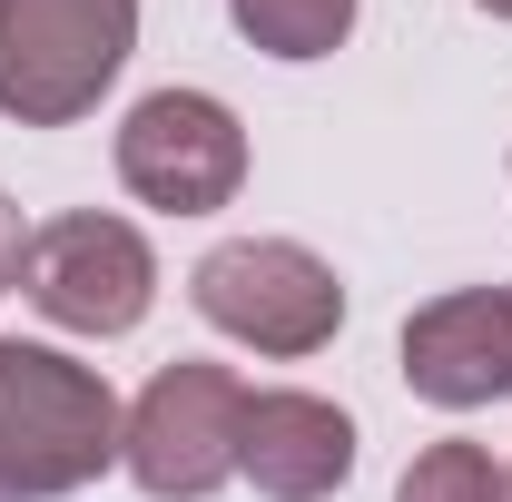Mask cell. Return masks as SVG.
I'll list each match as a JSON object with an SVG mask.
<instances>
[{
	"mask_svg": "<svg viewBox=\"0 0 512 502\" xmlns=\"http://www.w3.org/2000/svg\"><path fill=\"white\" fill-rule=\"evenodd\" d=\"M128 453V414L109 375L69 365L50 345H20L0 335V493L10 502H50L99 483Z\"/></svg>",
	"mask_w": 512,
	"mask_h": 502,
	"instance_id": "cell-1",
	"label": "cell"
},
{
	"mask_svg": "<svg viewBox=\"0 0 512 502\" xmlns=\"http://www.w3.org/2000/svg\"><path fill=\"white\" fill-rule=\"evenodd\" d=\"M138 0H0V109L20 128H69L128 69Z\"/></svg>",
	"mask_w": 512,
	"mask_h": 502,
	"instance_id": "cell-2",
	"label": "cell"
},
{
	"mask_svg": "<svg viewBox=\"0 0 512 502\" xmlns=\"http://www.w3.org/2000/svg\"><path fill=\"white\" fill-rule=\"evenodd\" d=\"M197 315L227 325L256 355H316L325 335L345 325V286L296 237H227V247L197 266Z\"/></svg>",
	"mask_w": 512,
	"mask_h": 502,
	"instance_id": "cell-3",
	"label": "cell"
},
{
	"mask_svg": "<svg viewBox=\"0 0 512 502\" xmlns=\"http://www.w3.org/2000/svg\"><path fill=\"white\" fill-rule=\"evenodd\" d=\"M237 434H247V384L227 375V365H158L148 394L128 404V473L148 483L158 502H197L217 493L227 473H237Z\"/></svg>",
	"mask_w": 512,
	"mask_h": 502,
	"instance_id": "cell-4",
	"label": "cell"
},
{
	"mask_svg": "<svg viewBox=\"0 0 512 502\" xmlns=\"http://www.w3.org/2000/svg\"><path fill=\"white\" fill-rule=\"evenodd\" d=\"M20 286H30V306L69 325V335H128L148 296H158V256L148 237L128 227V217H50L40 237H30V266H20Z\"/></svg>",
	"mask_w": 512,
	"mask_h": 502,
	"instance_id": "cell-5",
	"label": "cell"
},
{
	"mask_svg": "<svg viewBox=\"0 0 512 502\" xmlns=\"http://www.w3.org/2000/svg\"><path fill=\"white\" fill-rule=\"evenodd\" d=\"M119 178H128V197H148L168 217H207L247 178V128L227 119L207 89H158L119 128Z\"/></svg>",
	"mask_w": 512,
	"mask_h": 502,
	"instance_id": "cell-6",
	"label": "cell"
},
{
	"mask_svg": "<svg viewBox=\"0 0 512 502\" xmlns=\"http://www.w3.org/2000/svg\"><path fill=\"white\" fill-rule=\"evenodd\" d=\"M404 384L444 414H473V404L512 394V296H493V286L434 296L404 325Z\"/></svg>",
	"mask_w": 512,
	"mask_h": 502,
	"instance_id": "cell-7",
	"label": "cell"
},
{
	"mask_svg": "<svg viewBox=\"0 0 512 502\" xmlns=\"http://www.w3.org/2000/svg\"><path fill=\"white\" fill-rule=\"evenodd\" d=\"M237 473H247L266 502H325L355 473V424H345L325 394H247Z\"/></svg>",
	"mask_w": 512,
	"mask_h": 502,
	"instance_id": "cell-8",
	"label": "cell"
},
{
	"mask_svg": "<svg viewBox=\"0 0 512 502\" xmlns=\"http://www.w3.org/2000/svg\"><path fill=\"white\" fill-rule=\"evenodd\" d=\"M227 10L266 60H325L355 30V0H227Z\"/></svg>",
	"mask_w": 512,
	"mask_h": 502,
	"instance_id": "cell-9",
	"label": "cell"
},
{
	"mask_svg": "<svg viewBox=\"0 0 512 502\" xmlns=\"http://www.w3.org/2000/svg\"><path fill=\"white\" fill-rule=\"evenodd\" d=\"M394 502H512V483L493 473L483 443H434V453H414V473H404Z\"/></svg>",
	"mask_w": 512,
	"mask_h": 502,
	"instance_id": "cell-10",
	"label": "cell"
},
{
	"mask_svg": "<svg viewBox=\"0 0 512 502\" xmlns=\"http://www.w3.org/2000/svg\"><path fill=\"white\" fill-rule=\"evenodd\" d=\"M20 266H30V227H20V207L0 197V296L20 286Z\"/></svg>",
	"mask_w": 512,
	"mask_h": 502,
	"instance_id": "cell-11",
	"label": "cell"
},
{
	"mask_svg": "<svg viewBox=\"0 0 512 502\" xmlns=\"http://www.w3.org/2000/svg\"><path fill=\"white\" fill-rule=\"evenodd\" d=\"M483 10H493V20H512V0H483Z\"/></svg>",
	"mask_w": 512,
	"mask_h": 502,
	"instance_id": "cell-12",
	"label": "cell"
},
{
	"mask_svg": "<svg viewBox=\"0 0 512 502\" xmlns=\"http://www.w3.org/2000/svg\"><path fill=\"white\" fill-rule=\"evenodd\" d=\"M503 296H512V286H503Z\"/></svg>",
	"mask_w": 512,
	"mask_h": 502,
	"instance_id": "cell-13",
	"label": "cell"
}]
</instances>
